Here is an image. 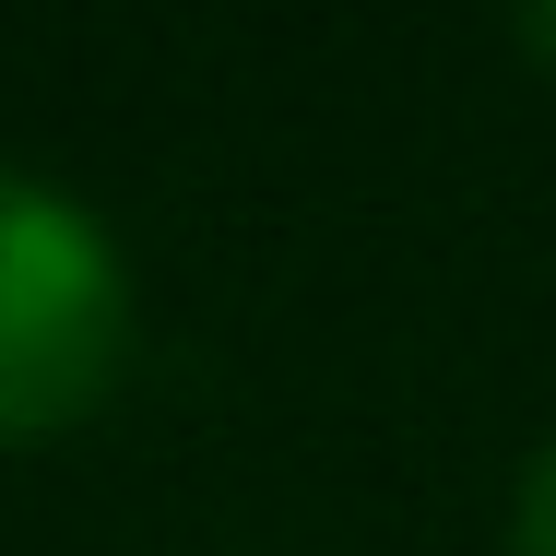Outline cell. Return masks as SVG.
Here are the masks:
<instances>
[{
  "label": "cell",
  "mask_w": 556,
  "mask_h": 556,
  "mask_svg": "<svg viewBox=\"0 0 556 556\" xmlns=\"http://www.w3.org/2000/svg\"><path fill=\"white\" fill-rule=\"evenodd\" d=\"M130 273L108 225L48 178L0 166V439H60L118 391Z\"/></svg>",
  "instance_id": "6da1fadb"
},
{
  "label": "cell",
  "mask_w": 556,
  "mask_h": 556,
  "mask_svg": "<svg viewBox=\"0 0 556 556\" xmlns=\"http://www.w3.org/2000/svg\"><path fill=\"white\" fill-rule=\"evenodd\" d=\"M509 556H556V439L521 473V509H509Z\"/></svg>",
  "instance_id": "7a4b0ae2"
},
{
  "label": "cell",
  "mask_w": 556,
  "mask_h": 556,
  "mask_svg": "<svg viewBox=\"0 0 556 556\" xmlns=\"http://www.w3.org/2000/svg\"><path fill=\"white\" fill-rule=\"evenodd\" d=\"M521 48H533V60H556V12H533V24H521Z\"/></svg>",
  "instance_id": "3957f363"
}]
</instances>
